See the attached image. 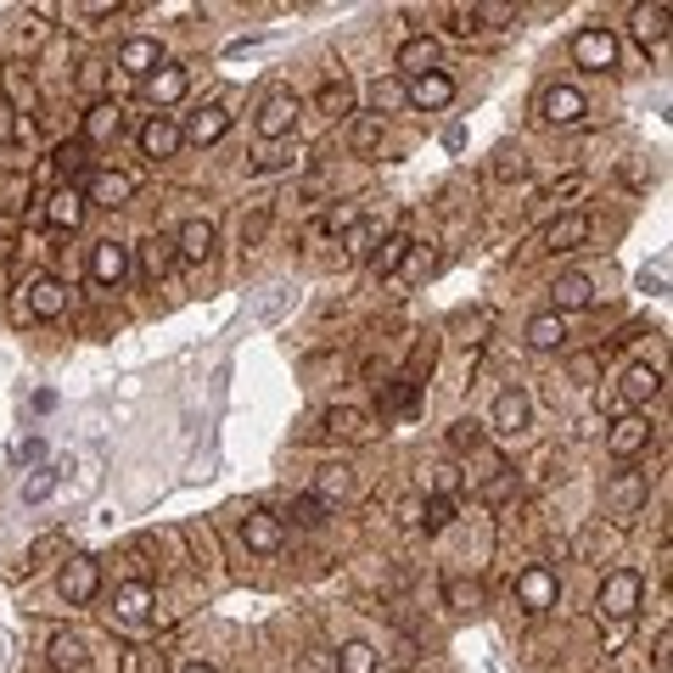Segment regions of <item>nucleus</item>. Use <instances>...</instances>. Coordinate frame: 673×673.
Returning a JSON list of instances; mask_svg holds the SVG:
<instances>
[{
    "label": "nucleus",
    "mask_w": 673,
    "mask_h": 673,
    "mask_svg": "<svg viewBox=\"0 0 673 673\" xmlns=\"http://www.w3.org/2000/svg\"><path fill=\"white\" fill-rule=\"evenodd\" d=\"M180 141H186V135H180V124L168 118V113H157V118L141 124V152H147L152 163H168V157L180 152Z\"/></svg>",
    "instance_id": "nucleus-10"
},
{
    "label": "nucleus",
    "mask_w": 673,
    "mask_h": 673,
    "mask_svg": "<svg viewBox=\"0 0 673 673\" xmlns=\"http://www.w3.org/2000/svg\"><path fill=\"white\" fill-rule=\"evenodd\" d=\"M292 124H297V96L292 90L264 96V107H258V135H264V141H287Z\"/></svg>",
    "instance_id": "nucleus-9"
},
{
    "label": "nucleus",
    "mask_w": 673,
    "mask_h": 673,
    "mask_svg": "<svg viewBox=\"0 0 673 673\" xmlns=\"http://www.w3.org/2000/svg\"><path fill=\"white\" fill-rule=\"evenodd\" d=\"M28 320H56L62 309H67V287L56 281V276H40V281H34L28 287Z\"/></svg>",
    "instance_id": "nucleus-19"
},
{
    "label": "nucleus",
    "mask_w": 673,
    "mask_h": 673,
    "mask_svg": "<svg viewBox=\"0 0 673 673\" xmlns=\"http://www.w3.org/2000/svg\"><path fill=\"white\" fill-rule=\"evenodd\" d=\"M214 242H219L214 219H186V225L175 230V253H180V258H196V264L214 253Z\"/></svg>",
    "instance_id": "nucleus-20"
},
{
    "label": "nucleus",
    "mask_w": 673,
    "mask_h": 673,
    "mask_svg": "<svg viewBox=\"0 0 673 673\" xmlns=\"http://www.w3.org/2000/svg\"><path fill=\"white\" fill-rule=\"evenodd\" d=\"M639 595H646V579H639L634 567H612V572L600 579V589H595V606H600V618L623 623V618L639 612Z\"/></svg>",
    "instance_id": "nucleus-1"
},
{
    "label": "nucleus",
    "mask_w": 673,
    "mask_h": 673,
    "mask_svg": "<svg viewBox=\"0 0 673 673\" xmlns=\"http://www.w3.org/2000/svg\"><path fill=\"white\" fill-rule=\"evenodd\" d=\"M444 600L455 606V612H478L483 589H478V584H466V579H449V584H444Z\"/></svg>",
    "instance_id": "nucleus-44"
},
{
    "label": "nucleus",
    "mask_w": 673,
    "mask_h": 673,
    "mask_svg": "<svg viewBox=\"0 0 673 673\" xmlns=\"http://www.w3.org/2000/svg\"><path fill=\"white\" fill-rule=\"evenodd\" d=\"M51 494H56V471L40 466V471H34V478L23 483V499H28V505H40V499H51Z\"/></svg>",
    "instance_id": "nucleus-46"
},
{
    "label": "nucleus",
    "mask_w": 673,
    "mask_h": 673,
    "mask_svg": "<svg viewBox=\"0 0 673 673\" xmlns=\"http://www.w3.org/2000/svg\"><path fill=\"white\" fill-rule=\"evenodd\" d=\"M382 129H388V124H382L377 113H370V118H359V124L348 129V147H354V157H370V152H377V147H382Z\"/></svg>",
    "instance_id": "nucleus-40"
},
{
    "label": "nucleus",
    "mask_w": 673,
    "mask_h": 673,
    "mask_svg": "<svg viewBox=\"0 0 673 673\" xmlns=\"http://www.w3.org/2000/svg\"><path fill=\"white\" fill-rule=\"evenodd\" d=\"M51 157H56V175H62V180H67V175H79V180L90 175V147H85V141H62Z\"/></svg>",
    "instance_id": "nucleus-39"
},
{
    "label": "nucleus",
    "mask_w": 673,
    "mask_h": 673,
    "mask_svg": "<svg viewBox=\"0 0 673 673\" xmlns=\"http://www.w3.org/2000/svg\"><path fill=\"white\" fill-rule=\"evenodd\" d=\"M538 113H545L550 124H579L589 113V101H584L579 85H550L545 96H538Z\"/></svg>",
    "instance_id": "nucleus-12"
},
{
    "label": "nucleus",
    "mask_w": 673,
    "mask_h": 673,
    "mask_svg": "<svg viewBox=\"0 0 673 673\" xmlns=\"http://www.w3.org/2000/svg\"><path fill=\"white\" fill-rule=\"evenodd\" d=\"M398 67H404V74H432V67H437V40H432V34H410V40H404L398 46Z\"/></svg>",
    "instance_id": "nucleus-24"
},
{
    "label": "nucleus",
    "mask_w": 673,
    "mask_h": 673,
    "mask_svg": "<svg viewBox=\"0 0 673 673\" xmlns=\"http://www.w3.org/2000/svg\"><path fill=\"white\" fill-rule=\"evenodd\" d=\"M404 101L421 113H437V107H449L455 101V79L444 74V67H432V74H416V79H404Z\"/></svg>",
    "instance_id": "nucleus-6"
},
{
    "label": "nucleus",
    "mask_w": 673,
    "mask_h": 673,
    "mask_svg": "<svg viewBox=\"0 0 673 673\" xmlns=\"http://www.w3.org/2000/svg\"><path fill=\"white\" fill-rule=\"evenodd\" d=\"M101 85H107V62H96V56H90V62L79 67V90H85V96H96Z\"/></svg>",
    "instance_id": "nucleus-50"
},
{
    "label": "nucleus",
    "mask_w": 673,
    "mask_h": 673,
    "mask_svg": "<svg viewBox=\"0 0 673 673\" xmlns=\"http://www.w3.org/2000/svg\"><path fill=\"white\" fill-rule=\"evenodd\" d=\"M118 673H141V651L135 646H118Z\"/></svg>",
    "instance_id": "nucleus-59"
},
{
    "label": "nucleus",
    "mask_w": 673,
    "mask_h": 673,
    "mask_svg": "<svg viewBox=\"0 0 673 673\" xmlns=\"http://www.w3.org/2000/svg\"><path fill=\"white\" fill-rule=\"evenodd\" d=\"M410 236H388V242L377 247V253H370V264H377V276H398V269L404 264H410Z\"/></svg>",
    "instance_id": "nucleus-34"
},
{
    "label": "nucleus",
    "mask_w": 673,
    "mask_h": 673,
    "mask_svg": "<svg viewBox=\"0 0 673 673\" xmlns=\"http://www.w3.org/2000/svg\"><path fill=\"white\" fill-rule=\"evenodd\" d=\"M370 107H377V118L398 113L404 107V79H377V85H370Z\"/></svg>",
    "instance_id": "nucleus-42"
},
{
    "label": "nucleus",
    "mask_w": 673,
    "mask_h": 673,
    "mask_svg": "<svg viewBox=\"0 0 673 673\" xmlns=\"http://www.w3.org/2000/svg\"><path fill=\"white\" fill-rule=\"evenodd\" d=\"M303 673H336V662H326V657L309 651V657H303Z\"/></svg>",
    "instance_id": "nucleus-61"
},
{
    "label": "nucleus",
    "mask_w": 673,
    "mask_h": 673,
    "mask_svg": "<svg viewBox=\"0 0 673 673\" xmlns=\"http://www.w3.org/2000/svg\"><path fill=\"white\" fill-rule=\"evenodd\" d=\"M147 96L157 101V107H168V101H180V96H186V67H180V62H163L157 74L147 79Z\"/></svg>",
    "instance_id": "nucleus-31"
},
{
    "label": "nucleus",
    "mask_w": 673,
    "mask_h": 673,
    "mask_svg": "<svg viewBox=\"0 0 673 673\" xmlns=\"http://www.w3.org/2000/svg\"><path fill=\"white\" fill-rule=\"evenodd\" d=\"M242 538H247V550H258V556H269V550H281V517H269V511H247L242 517Z\"/></svg>",
    "instance_id": "nucleus-22"
},
{
    "label": "nucleus",
    "mask_w": 673,
    "mask_h": 673,
    "mask_svg": "<svg viewBox=\"0 0 673 673\" xmlns=\"http://www.w3.org/2000/svg\"><path fill=\"white\" fill-rule=\"evenodd\" d=\"M348 494H354V466H343V460L320 466V478H315V499H320V505H336V499H348Z\"/></svg>",
    "instance_id": "nucleus-26"
},
{
    "label": "nucleus",
    "mask_w": 673,
    "mask_h": 673,
    "mask_svg": "<svg viewBox=\"0 0 673 673\" xmlns=\"http://www.w3.org/2000/svg\"><path fill=\"white\" fill-rule=\"evenodd\" d=\"M561 343H567V320H561V315H550V309H545V315H533V320H528V348L556 354Z\"/></svg>",
    "instance_id": "nucleus-29"
},
{
    "label": "nucleus",
    "mask_w": 673,
    "mask_h": 673,
    "mask_svg": "<svg viewBox=\"0 0 673 673\" xmlns=\"http://www.w3.org/2000/svg\"><path fill=\"white\" fill-rule=\"evenodd\" d=\"M40 219L56 225V230H79V225H85V191H79V186H56V191L46 196Z\"/></svg>",
    "instance_id": "nucleus-11"
},
{
    "label": "nucleus",
    "mask_w": 673,
    "mask_h": 673,
    "mask_svg": "<svg viewBox=\"0 0 673 673\" xmlns=\"http://www.w3.org/2000/svg\"><path fill=\"white\" fill-rule=\"evenodd\" d=\"M651 499V483L646 471H618L612 483H606V511L612 517H639V505Z\"/></svg>",
    "instance_id": "nucleus-7"
},
{
    "label": "nucleus",
    "mask_w": 673,
    "mask_h": 673,
    "mask_svg": "<svg viewBox=\"0 0 673 673\" xmlns=\"http://www.w3.org/2000/svg\"><path fill=\"white\" fill-rule=\"evenodd\" d=\"M129 276V247L124 242H96L90 247V281L96 287H118Z\"/></svg>",
    "instance_id": "nucleus-14"
},
{
    "label": "nucleus",
    "mask_w": 673,
    "mask_h": 673,
    "mask_svg": "<svg viewBox=\"0 0 673 673\" xmlns=\"http://www.w3.org/2000/svg\"><path fill=\"white\" fill-rule=\"evenodd\" d=\"M12 253H17V230H12V225H0V264H7Z\"/></svg>",
    "instance_id": "nucleus-60"
},
{
    "label": "nucleus",
    "mask_w": 673,
    "mask_h": 673,
    "mask_svg": "<svg viewBox=\"0 0 673 673\" xmlns=\"http://www.w3.org/2000/svg\"><path fill=\"white\" fill-rule=\"evenodd\" d=\"M550 303H556L550 315H579L595 303V281L579 276V269H567V276H556V287H550Z\"/></svg>",
    "instance_id": "nucleus-13"
},
{
    "label": "nucleus",
    "mask_w": 673,
    "mask_h": 673,
    "mask_svg": "<svg viewBox=\"0 0 673 673\" xmlns=\"http://www.w3.org/2000/svg\"><path fill=\"white\" fill-rule=\"evenodd\" d=\"M449 449H455V455H478V449H483V427H478V421H455V427H449Z\"/></svg>",
    "instance_id": "nucleus-43"
},
{
    "label": "nucleus",
    "mask_w": 673,
    "mask_h": 673,
    "mask_svg": "<svg viewBox=\"0 0 673 673\" xmlns=\"http://www.w3.org/2000/svg\"><path fill=\"white\" fill-rule=\"evenodd\" d=\"M589 214H579V208H572V214H561L550 230H545V253H572V247H584L589 242Z\"/></svg>",
    "instance_id": "nucleus-18"
},
{
    "label": "nucleus",
    "mask_w": 673,
    "mask_h": 673,
    "mask_svg": "<svg viewBox=\"0 0 673 673\" xmlns=\"http://www.w3.org/2000/svg\"><path fill=\"white\" fill-rule=\"evenodd\" d=\"M398 528H421V494H404L398 499Z\"/></svg>",
    "instance_id": "nucleus-55"
},
{
    "label": "nucleus",
    "mask_w": 673,
    "mask_h": 673,
    "mask_svg": "<svg viewBox=\"0 0 673 673\" xmlns=\"http://www.w3.org/2000/svg\"><path fill=\"white\" fill-rule=\"evenodd\" d=\"M628 28H634V40L646 46V51H657L668 40V7H634Z\"/></svg>",
    "instance_id": "nucleus-25"
},
{
    "label": "nucleus",
    "mask_w": 673,
    "mask_h": 673,
    "mask_svg": "<svg viewBox=\"0 0 673 673\" xmlns=\"http://www.w3.org/2000/svg\"><path fill=\"white\" fill-rule=\"evenodd\" d=\"M326 225H331V230H354V225H359V202H343V208H331Z\"/></svg>",
    "instance_id": "nucleus-56"
},
{
    "label": "nucleus",
    "mask_w": 673,
    "mask_h": 673,
    "mask_svg": "<svg viewBox=\"0 0 673 673\" xmlns=\"http://www.w3.org/2000/svg\"><path fill=\"white\" fill-rule=\"evenodd\" d=\"M494 432L499 437H522L528 432V393L522 388H499V398H494Z\"/></svg>",
    "instance_id": "nucleus-15"
},
{
    "label": "nucleus",
    "mask_w": 673,
    "mask_h": 673,
    "mask_svg": "<svg viewBox=\"0 0 673 673\" xmlns=\"http://www.w3.org/2000/svg\"><path fill=\"white\" fill-rule=\"evenodd\" d=\"M432 359H437V343H416V354H410V382L421 377V370H432Z\"/></svg>",
    "instance_id": "nucleus-57"
},
{
    "label": "nucleus",
    "mask_w": 673,
    "mask_h": 673,
    "mask_svg": "<svg viewBox=\"0 0 673 673\" xmlns=\"http://www.w3.org/2000/svg\"><path fill=\"white\" fill-rule=\"evenodd\" d=\"M315 107H320L326 118H348V113H354V85H348V79H326V85L315 90Z\"/></svg>",
    "instance_id": "nucleus-32"
},
{
    "label": "nucleus",
    "mask_w": 673,
    "mask_h": 673,
    "mask_svg": "<svg viewBox=\"0 0 673 673\" xmlns=\"http://www.w3.org/2000/svg\"><path fill=\"white\" fill-rule=\"evenodd\" d=\"M572 62H579L584 74H612V67H618V34L606 23L579 28V34H572Z\"/></svg>",
    "instance_id": "nucleus-2"
},
{
    "label": "nucleus",
    "mask_w": 673,
    "mask_h": 673,
    "mask_svg": "<svg viewBox=\"0 0 673 673\" xmlns=\"http://www.w3.org/2000/svg\"><path fill=\"white\" fill-rule=\"evenodd\" d=\"M34 202V180L28 175H0V214H23Z\"/></svg>",
    "instance_id": "nucleus-37"
},
{
    "label": "nucleus",
    "mask_w": 673,
    "mask_h": 673,
    "mask_svg": "<svg viewBox=\"0 0 673 673\" xmlns=\"http://www.w3.org/2000/svg\"><path fill=\"white\" fill-rule=\"evenodd\" d=\"M292 163V152H281V147H269L264 157H253V175H276V168H287Z\"/></svg>",
    "instance_id": "nucleus-53"
},
{
    "label": "nucleus",
    "mask_w": 673,
    "mask_h": 673,
    "mask_svg": "<svg viewBox=\"0 0 673 673\" xmlns=\"http://www.w3.org/2000/svg\"><path fill=\"white\" fill-rule=\"evenodd\" d=\"M135 258H141V276L147 281H163L168 276V269H175V236H147V242L141 247H135Z\"/></svg>",
    "instance_id": "nucleus-21"
},
{
    "label": "nucleus",
    "mask_w": 673,
    "mask_h": 673,
    "mask_svg": "<svg viewBox=\"0 0 673 673\" xmlns=\"http://www.w3.org/2000/svg\"><path fill=\"white\" fill-rule=\"evenodd\" d=\"M416 404H421V382H410V377L382 388V416H416Z\"/></svg>",
    "instance_id": "nucleus-33"
},
{
    "label": "nucleus",
    "mask_w": 673,
    "mask_h": 673,
    "mask_svg": "<svg viewBox=\"0 0 673 673\" xmlns=\"http://www.w3.org/2000/svg\"><path fill=\"white\" fill-rule=\"evenodd\" d=\"M567 377H572V382H584V388L600 382V359H595V354H572V359H567Z\"/></svg>",
    "instance_id": "nucleus-47"
},
{
    "label": "nucleus",
    "mask_w": 673,
    "mask_h": 673,
    "mask_svg": "<svg viewBox=\"0 0 673 673\" xmlns=\"http://www.w3.org/2000/svg\"><path fill=\"white\" fill-rule=\"evenodd\" d=\"M511 494H517V471L505 466V460H494V471H488V483L478 488V499H483V505H505Z\"/></svg>",
    "instance_id": "nucleus-38"
},
{
    "label": "nucleus",
    "mask_w": 673,
    "mask_h": 673,
    "mask_svg": "<svg viewBox=\"0 0 673 673\" xmlns=\"http://www.w3.org/2000/svg\"><path fill=\"white\" fill-rule=\"evenodd\" d=\"M85 202H96V208H124V202L135 196V180L118 175V168H90V175L79 180Z\"/></svg>",
    "instance_id": "nucleus-5"
},
{
    "label": "nucleus",
    "mask_w": 673,
    "mask_h": 673,
    "mask_svg": "<svg viewBox=\"0 0 673 673\" xmlns=\"http://www.w3.org/2000/svg\"><path fill=\"white\" fill-rule=\"evenodd\" d=\"M118 67H124V74H135V79H152L157 67H163V51H157V40H147V34H135V40H124V46H118Z\"/></svg>",
    "instance_id": "nucleus-16"
},
{
    "label": "nucleus",
    "mask_w": 673,
    "mask_h": 673,
    "mask_svg": "<svg viewBox=\"0 0 673 673\" xmlns=\"http://www.w3.org/2000/svg\"><path fill=\"white\" fill-rule=\"evenodd\" d=\"M657 393H662V370L657 365H628L623 370V393H618L623 404H651Z\"/></svg>",
    "instance_id": "nucleus-23"
},
{
    "label": "nucleus",
    "mask_w": 673,
    "mask_h": 673,
    "mask_svg": "<svg viewBox=\"0 0 673 673\" xmlns=\"http://www.w3.org/2000/svg\"><path fill=\"white\" fill-rule=\"evenodd\" d=\"M449 522H455V499H449V494L421 499V528H427V533H444Z\"/></svg>",
    "instance_id": "nucleus-41"
},
{
    "label": "nucleus",
    "mask_w": 673,
    "mask_h": 673,
    "mask_svg": "<svg viewBox=\"0 0 673 673\" xmlns=\"http://www.w3.org/2000/svg\"><path fill=\"white\" fill-rule=\"evenodd\" d=\"M56 589H62L67 606H90L96 589H101V567H96V556H67V561H62Z\"/></svg>",
    "instance_id": "nucleus-4"
},
{
    "label": "nucleus",
    "mask_w": 673,
    "mask_h": 673,
    "mask_svg": "<svg viewBox=\"0 0 673 673\" xmlns=\"http://www.w3.org/2000/svg\"><path fill=\"white\" fill-rule=\"evenodd\" d=\"M180 673H219V668H214V662H186Z\"/></svg>",
    "instance_id": "nucleus-62"
},
{
    "label": "nucleus",
    "mask_w": 673,
    "mask_h": 673,
    "mask_svg": "<svg viewBox=\"0 0 673 673\" xmlns=\"http://www.w3.org/2000/svg\"><path fill=\"white\" fill-rule=\"evenodd\" d=\"M331 662H336V673H377V651H370L365 639H348V646H336Z\"/></svg>",
    "instance_id": "nucleus-35"
},
{
    "label": "nucleus",
    "mask_w": 673,
    "mask_h": 673,
    "mask_svg": "<svg viewBox=\"0 0 673 673\" xmlns=\"http://www.w3.org/2000/svg\"><path fill=\"white\" fill-rule=\"evenodd\" d=\"M113 606H118V618H129V623H141L147 612H152V589L135 579V584H124L118 595H113Z\"/></svg>",
    "instance_id": "nucleus-36"
},
{
    "label": "nucleus",
    "mask_w": 673,
    "mask_h": 673,
    "mask_svg": "<svg viewBox=\"0 0 673 673\" xmlns=\"http://www.w3.org/2000/svg\"><path fill=\"white\" fill-rule=\"evenodd\" d=\"M292 517H297V522H303V528H315V522H320V517H326V505H320V499H315V494H303V499H297V505H292Z\"/></svg>",
    "instance_id": "nucleus-51"
},
{
    "label": "nucleus",
    "mask_w": 673,
    "mask_h": 673,
    "mask_svg": "<svg viewBox=\"0 0 673 673\" xmlns=\"http://www.w3.org/2000/svg\"><path fill=\"white\" fill-rule=\"evenodd\" d=\"M326 432L343 437V444H365V437L377 432V421H370L365 410H354V404H331V410H326Z\"/></svg>",
    "instance_id": "nucleus-17"
},
{
    "label": "nucleus",
    "mask_w": 673,
    "mask_h": 673,
    "mask_svg": "<svg viewBox=\"0 0 673 673\" xmlns=\"http://www.w3.org/2000/svg\"><path fill=\"white\" fill-rule=\"evenodd\" d=\"M56 550H62V538H56V533H46L40 545H34V550L23 556V572H40V567H46V561L56 556Z\"/></svg>",
    "instance_id": "nucleus-48"
},
{
    "label": "nucleus",
    "mask_w": 673,
    "mask_h": 673,
    "mask_svg": "<svg viewBox=\"0 0 673 673\" xmlns=\"http://www.w3.org/2000/svg\"><path fill=\"white\" fill-rule=\"evenodd\" d=\"M51 668L56 673H85L90 668V651H85V639L79 634H51Z\"/></svg>",
    "instance_id": "nucleus-27"
},
{
    "label": "nucleus",
    "mask_w": 673,
    "mask_h": 673,
    "mask_svg": "<svg viewBox=\"0 0 673 673\" xmlns=\"http://www.w3.org/2000/svg\"><path fill=\"white\" fill-rule=\"evenodd\" d=\"M370 236H377L370 225H354V230H348V258H365V253H370Z\"/></svg>",
    "instance_id": "nucleus-58"
},
{
    "label": "nucleus",
    "mask_w": 673,
    "mask_h": 673,
    "mask_svg": "<svg viewBox=\"0 0 673 673\" xmlns=\"http://www.w3.org/2000/svg\"><path fill=\"white\" fill-rule=\"evenodd\" d=\"M118 129H124V113L113 107V101H96V107L85 113V135H79V141L96 147V141H113Z\"/></svg>",
    "instance_id": "nucleus-28"
},
{
    "label": "nucleus",
    "mask_w": 673,
    "mask_h": 673,
    "mask_svg": "<svg viewBox=\"0 0 673 673\" xmlns=\"http://www.w3.org/2000/svg\"><path fill=\"white\" fill-rule=\"evenodd\" d=\"M478 23H483L478 7H455V12H449V28H455V34H478Z\"/></svg>",
    "instance_id": "nucleus-52"
},
{
    "label": "nucleus",
    "mask_w": 673,
    "mask_h": 673,
    "mask_svg": "<svg viewBox=\"0 0 673 673\" xmlns=\"http://www.w3.org/2000/svg\"><path fill=\"white\" fill-rule=\"evenodd\" d=\"M225 129H230V113L225 107H202V113H191V124L180 135H186V141H196V147H214Z\"/></svg>",
    "instance_id": "nucleus-30"
},
{
    "label": "nucleus",
    "mask_w": 673,
    "mask_h": 673,
    "mask_svg": "<svg viewBox=\"0 0 673 673\" xmlns=\"http://www.w3.org/2000/svg\"><path fill=\"white\" fill-rule=\"evenodd\" d=\"M264 230H269V208H253V214L242 219V247H258Z\"/></svg>",
    "instance_id": "nucleus-49"
},
{
    "label": "nucleus",
    "mask_w": 673,
    "mask_h": 673,
    "mask_svg": "<svg viewBox=\"0 0 673 673\" xmlns=\"http://www.w3.org/2000/svg\"><path fill=\"white\" fill-rule=\"evenodd\" d=\"M517 600L528 606V612L538 618V612H550V606L561 600V579L545 567V561H533V567H522L517 572Z\"/></svg>",
    "instance_id": "nucleus-3"
},
{
    "label": "nucleus",
    "mask_w": 673,
    "mask_h": 673,
    "mask_svg": "<svg viewBox=\"0 0 673 673\" xmlns=\"http://www.w3.org/2000/svg\"><path fill=\"white\" fill-rule=\"evenodd\" d=\"M522 175H528V157H522V152H511V147L494 152V180H499V186H511V180H522Z\"/></svg>",
    "instance_id": "nucleus-45"
},
{
    "label": "nucleus",
    "mask_w": 673,
    "mask_h": 673,
    "mask_svg": "<svg viewBox=\"0 0 673 673\" xmlns=\"http://www.w3.org/2000/svg\"><path fill=\"white\" fill-rule=\"evenodd\" d=\"M646 444H651V421L639 416V410H623V416L612 421V432H606V449H612L618 460H634Z\"/></svg>",
    "instance_id": "nucleus-8"
},
{
    "label": "nucleus",
    "mask_w": 673,
    "mask_h": 673,
    "mask_svg": "<svg viewBox=\"0 0 673 673\" xmlns=\"http://www.w3.org/2000/svg\"><path fill=\"white\" fill-rule=\"evenodd\" d=\"M17 135H23V124H17V107H12L7 96H0V141H17Z\"/></svg>",
    "instance_id": "nucleus-54"
}]
</instances>
